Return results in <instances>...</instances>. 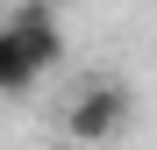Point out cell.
I'll list each match as a JSON object with an SVG mask.
<instances>
[{
	"label": "cell",
	"instance_id": "1",
	"mask_svg": "<svg viewBox=\"0 0 157 150\" xmlns=\"http://www.w3.org/2000/svg\"><path fill=\"white\" fill-rule=\"evenodd\" d=\"M128 121H136V93H128L121 79H86L71 100H64V136L78 150H93V143H114Z\"/></svg>",
	"mask_w": 157,
	"mask_h": 150
},
{
	"label": "cell",
	"instance_id": "2",
	"mask_svg": "<svg viewBox=\"0 0 157 150\" xmlns=\"http://www.w3.org/2000/svg\"><path fill=\"white\" fill-rule=\"evenodd\" d=\"M7 29H14V43H21V57L36 64V79L64 64V29H57V14H50V0H21V7L7 14Z\"/></svg>",
	"mask_w": 157,
	"mask_h": 150
},
{
	"label": "cell",
	"instance_id": "3",
	"mask_svg": "<svg viewBox=\"0 0 157 150\" xmlns=\"http://www.w3.org/2000/svg\"><path fill=\"white\" fill-rule=\"evenodd\" d=\"M29 86H36V64L21 57L14 29H0V93H29Z\"/></svg>",
	"mask_w": 157,
	"mask_h": 150
}]
</instances>
